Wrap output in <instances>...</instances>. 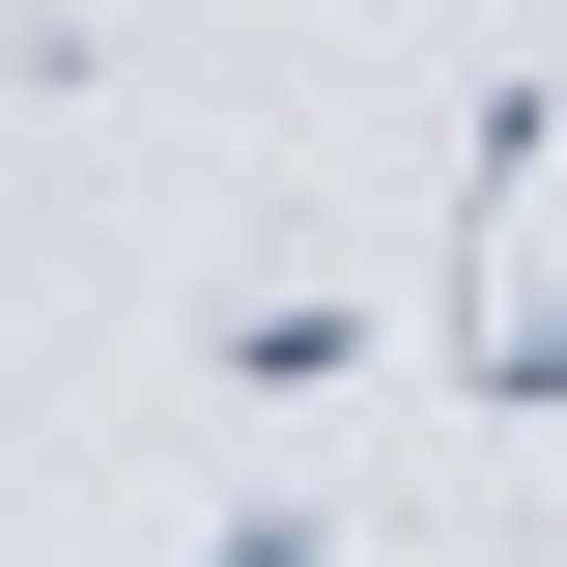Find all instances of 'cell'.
Listing matches in <instances>:
<instances>
[{
    "mask_svg": "<svg viewBox=\"0 0 567 567\" xmlns=\"http://www.w3.org/2000/svg\"><path fill=\"white\" fill-rule=\"evenodd\" d=\"M341 539H369L341 483H227V511H199V567H341Z\"/></svg>",
    "mask_w": 567,
    "mask_h": 567,
    "instance_id": "cell-2",
    "label": "cell"
},
{
    "mask_svg": "<svg viewBox=\"0 0 567 567\" xmlns=\"http://www.w3.org/2000/svg\"><path fill=\"white\" fill-rule=\"evenodd\" d=\"M199 369H227V398H341V369H398V312H369V284H227Z\"/></svg>",
    "mask_w": 567,
    "mask_h": 567,
    "instance_id": "cell-1",
    "label": "cell"
}]
</instances>
